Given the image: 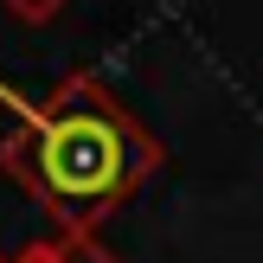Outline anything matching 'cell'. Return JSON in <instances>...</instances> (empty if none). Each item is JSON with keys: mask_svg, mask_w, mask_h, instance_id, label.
<instances>
[{"mask_svg": "<svg viewBox=\"0 0 263 263\" xmlns=\"http://www.w3.org/2000/svg\"><path fill=\"white\" fill-rule=\"evenodd\" d=\"M0 7H7L20 26H51L64 7H71V0H0Z\"/></svg>", "mask_w": 263, "mask_h": 263, "instance_id": "3957f363", "label": "cell"}, {"mask_svg": "<svg viewBox=\"0 0 263 263\" xmlns=\"http://www.w3.org/2000/svg\"><path fill=\"white\" fill-rule=\"evenodd\" d=\"M0 103L13 109V135L0 141V174L71 238H97L103 218L122 212L167 167L161 135L97 71H64L32 103L0 77Z\"/></svg>", "mask_w": 263, "mask_h": 263, "instance_id": "6da1fadb", "label": "cell"}, {"mask_svg": "<svg viewBox=\"0 0 263 263\" xmlns=\"http://www.w3.org/2000/svg\"><path fill=\"white\" fill-rule=\"evenodd\" d=\"M0 263H7V257H0Z\"/></svg>", "mask_w": 263, "mask_h": 263, "instance_id": "277c9868", "label": "cell"}, {"mask_svg": "<svg viewBox=\"0 0 263 263\" xmlns=\"http://www.w3.org/2000/svg\"><path fill=\"white\" fill-rule=\"evenodd\" d=\"M7 263H116L109 251H103L97 238H71V231H45V238L20 244Z\"/></svg>", "mask_w": 263, "mask_h": 263, "instance_id": "7a4b0ae2", "label": "cell"}]
</instances>
